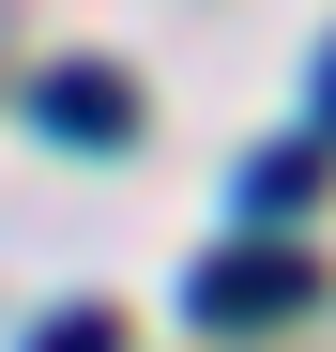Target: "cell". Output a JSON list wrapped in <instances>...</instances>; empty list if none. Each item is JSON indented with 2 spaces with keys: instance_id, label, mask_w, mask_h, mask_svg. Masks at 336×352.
<instances>
[{
  "instance_id": "1",
  "label": "cell",
  "mask_w": 336,
  "mask_h": 352,
  "mask_svg": "<svg viewBox=\"0 0 336 352\" xmlns=\"http://www.w3.org/2000/svg\"><path fill=\"white\" fill-rule=\"evenodd\" d=\"M184 307H199L214 337H260V322L321 307V261H291V245H230V261H199V291H184Z\"/></svg>"
},
{
  "instance_id": "3",
  "label": "cell",
  "mask_w": 336,
  "mask_h": 352,
  "mask_svg": "<svg viewBox=\"0 0 336 352\" xmlns=\"http://www.w3.org/2000/svg\"><path fill=\"white\" fill-rule=\"evenodd\" d=\"M230 199H245V230H291V214L321 199V153H260L245 184H230Z\"/></svg>"
},
{
  "instance_id": "5",
  "label": "cell",
  "mask_w": 336,
  "mask_h": 352,
  "mask_svg": "<svg viewBox=\"0 0 336 352\" xmlns=\"http://www.w3.org/2000/svg\"><path fill=\"white\" fill-rule=\"evenodd\" d=\"M321 123H336V46H321Z\"/></svg>"
},
{
  "instance_id": "4",
  "label": "cell",
  "mask_w": 336,
  "mask_h": 352,
  "mask_svg": "<svg viewBox=\"0 0 336 352\" xmlns=\"http://www.w3.org/2000/svg\"><path fill=\"white\" fill-rule=\"evenodd\" d=\"M31 352H123V322H107V307H62V322H31Z\"/></svg>"
},
{
  "instance_id": "2",
  "label": "cell",
  "mask_w": 336,
  "mask_h": 352,
  "mask_svg": "<svg viewBox=\"0 0 336 352\" xmlns=\"http://www.w3.org/2000/svg\"><path fill=\"white\" fill-rule=\"evenodd\" d=\"M31 123H46V138H92V153H123V138H138V92L107 77V62H62V77H31Z\"/></svg>"
}]
</instances>
